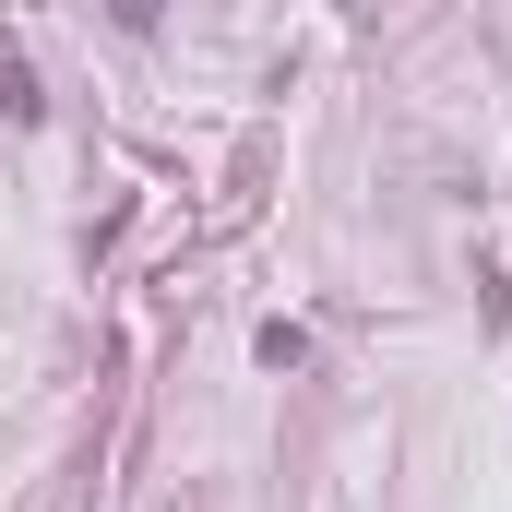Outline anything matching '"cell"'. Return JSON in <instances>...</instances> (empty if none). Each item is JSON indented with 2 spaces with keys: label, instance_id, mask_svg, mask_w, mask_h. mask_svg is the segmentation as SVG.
Here are the masks:
<instances>
[{
  "label": "cell",
  "instance_id": "cell-3",
  "mask_svg": "<svg viewBox=\"0 0 512 512\" xmlns=\"http://www.w3.org/2000/svg\"><path fill=\"white\" fill-rule=\"evenodd\" d=\"M108 12H120L131 36H155V24H167V0H108Z\"/></svg>",
  "mask_w": 512,
  "mask_h": 512
},
{
  "label": "cell",
  "instance_id": "cell-2",
  "mask_svg": "<svg viewBox=\"0 0 512 512\" xmlns=\"http://www.w3.org/2000/svg\"><path fill=\"white\" fill-rule=\"evenodd\" d=\"M251 358H262V370H310V334H298V322H262Z\"/></svg>",
  "mask_w": 512,
  "mask_h": 512
},
{
  "label": "cell",
  "instance_id": "cell-1",
  "mask_svg": "<svg viewBox=\"0 0 512 512\" xmlns=\"http://www.w3.org/2000/svg\"><path fill=\"white\" fill-rule=\"evenodd\" d=\"M0 120H48V96H36V60L0 36Z\"/></svg>",
  "mask_w": 512,
  "mask_h": 512
}]
</instances>
